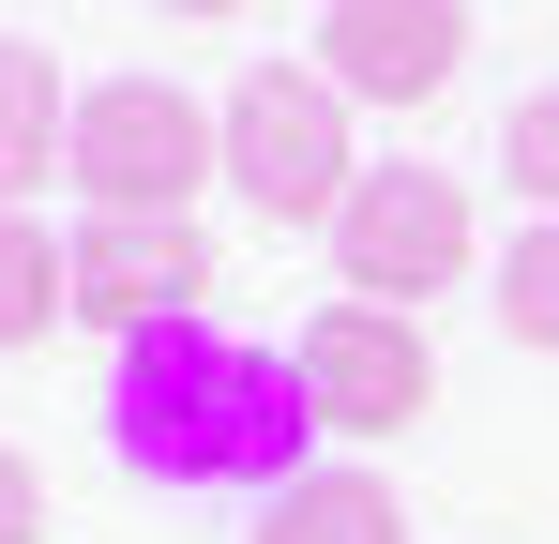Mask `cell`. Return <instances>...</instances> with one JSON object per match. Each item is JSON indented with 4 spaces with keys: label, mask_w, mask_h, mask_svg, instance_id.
<instances>
[{
    "label": "cell",
    "mask_w": 559,
    "mask_h": 544,
    "mask_svg": "<svg viewBox=\"0 0 559 544\" xmlns=\"http://www.w3.org/2000/svg\"><path fill=\"white\" fill-rule=\"evenodd\" d=\"M302 363L242 348L212 318H167V333H121V378H106V453L167 499H273L302 484Z\"/></svg>",
    "instance_id": "obj_1"
},
{
    "label": "cell",
    "mask_w": 559,
    "mask_h": 544,
    "mask_svg": "<svg viewBox=\"0 0 559 544\" xmlns=\"http://www.w3.org/2000/svg\"><path fill=\"white\" fill-rule=\"evenodd\" d=\"M61 181L92 212H197V181H227V106H197L182 76H92Z\"/></svg>",
    "instance_id": "obj_2"
},
{
    "label": "cell",
    "mask_w": 559,
    "mask_h": 544,
    "mask_svg": "<svg viewBox=\"0 0 559 544\" xmlns=\"http://www.w3.org/2000/svg\"><path fill=\"white\" fill-rule=\"evenodd\" d=\"M348 91L318 76V61H258V76L227 91V197L258 212V227H333L348 212Z\"/></svg>",
    "instance_id": "obj_3"
},
{
    "label": "cell",
    "mask_w": 559,
    "mask_h": 544,
    "mask_svg": "<svg viewBox=\"0 0 559 544\" xmlns=\"http://www.w3.org/2000/svg\"><path fill=\"white\" fill-rule=\"evenodd\" d=\"M318 243H333V287H348V303H408V318H424L439 287H468V258H484L454 167H364Z\"/></svg>",
    "instance_id": "obj_4"
},
{
    "label": "cell",
    "mask_w": 559,
    "mask_h": 544,
    "mask_svg": "<svg viewBox=\"0 0 559 544\" xmlns=\"http://www.w3.org/2000/svg\"><path fill=\"white\" fill-rule=\"evenodd\" d=\"M287 363H302V409H318L333 439H408V424L439 409V348H424L408 303H348V287H333Z\"/></svg>",
    "instance_id": "obj_5"
},
{
    "label": "cell",
    "mask_w": 559,
    "mask_h": 544,
    "mask_svg": "<svg viewBox=\"0 0 559 544\" xmlns=\"http://www.w3.org/2000/svg\"><path fill=\"white\" fill-rule=\"evenodd\" d=\"M212 303V227L197 212H92L76 227V318L92 333H167Z\"/></svg>",
    "instance_id": "obj_6"
},
{
    "label": "cell",
    "mask_w": 559,
    "mask_h": 544,
    "mask_svg": "<svg viewBox=\"0 0 559 544\" xmlns=\"http://www.w3.org/2000/svg\"><path fill=\"white\" fill-rule=\"evenodd\" d=\"M468 61V0H333L318 15V76L348 106H439Z\"/></svg>",
    "instance_id": "obj_7"
},
{
    "label": "cell",
    "mask_w": 559,
    "mask_h": 544,
    "mask_svg": "<svg viewBox=\"0 0 559 544\" xmlns=\"http://www.w3.org/2000/svg\"><path fill=\"white\" fill-rule=\"evenodd\" d=\"M61 152H76V91L31 31H0V212H31L61 181Z\"/></svg>",
    "instance_id": "obj_8"
},
{
    "label": "cell",
    "mask_w": 559,
    "mask_h": 544,
    "mask_svg": "<svg viewBox=\"0 0 559 544\" xmlns=\"http://www.w3.org/2000/svg\"><path fill=\"white\" fill-rule=\"evenodd\" d=\"M242 544H408V515H393V484H378V469H348V453H333V469L273 484Z\"/></svg>",
    "instance_id": "obj_9"
},
{
    "label": "cell",
    "mask_w": 559,
    "mask_h": 544,
    "mask_svg": "<svg viewBox=\"0 0 559 544\" xmlns=\"http://www.w3.org/2000/svg\"><path fill=\"white\" fill-rule=\"evenodd\" d=\"M61 318H76V227L0 212V348H46Z\"/></svg>",
    "instance_id": "obj_10"
},
{
    "label": "cell",
    "mask_w": 559,
    "mask_h": 544,
    "mask_svg": "<svg viewBox=\"0 0 559 544\" xmlns=\"http://www.w3.org/2000/svg\"><path fill=\"white\" fill-rule=\"evenodd\" d=\"M499 333L559 363V212H530V227H514V258H499Z\"/></svg>",
    "instance_id": "obj_11"
},
{
    "label": "cell",
    "mask_w": 559,
    "mask_h": 544,
    "mask_svg": "<svg viewBox=\"0 0 559 544\" xmlns=\"http://www.w3.org/2000/svg\"><path fill=\"white\" fill-rule=\"evenodd\" d=\"M499 181H514L530 212H559V91H514V121H499Z\"/></svg>",
    "instance_id": "obj_12"
},
{
    "label": "cell",
    "mask_w": 559,
    "mask_h": 544,
    "mask_svg": "<svg viewBox=\"0 0 559 544\" xmlns=\"http://www.w3.org/2000/svg\"><path fill=\"white\" fill-rule=\"evenodd\" d=\"M0 544H46V469L0 439Z\"/></svg>",
    "instance_id": "obj_13"
},
{
    "label": "cell",
    "mask_w": 559,
    "mask_h": 544,
    "mask_svg": "<svg viewBox=\"0 0 559 544\" xmlns=\"http://www.w3.org/2000/svg\"><path fill=\"white\" fill-rule=\"evenodd\" d=\"M167 15H197V31H227V15H258V0H167Z\"/></svg>",
    "instance_id": "obj_14"
}]
</instances>
